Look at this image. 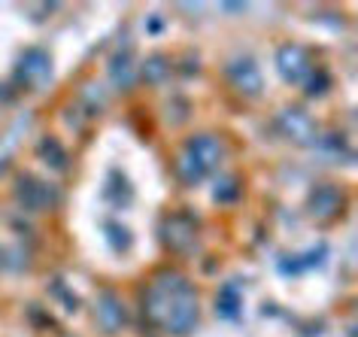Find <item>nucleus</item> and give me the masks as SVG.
I'll use <instances>...</instances> for the list:
<instances>
[{
	"label": "nucleus",
	"instance_id": "6",
	"mask_svg": "<svg viewBox=\"0 0 358 337\" xmlns=\"http://www.w3.org/2000/svg\"><path fill=\"white\" fill-rule=\"evenodd\" d=\"M310 210L316 213V216H334V213L340 210V194L331 189V185H325V189H319L310 198Z\"/></svg>",
	"mask_w": 358,
	"mask_h": 337
},
{
	"label": "nucleus",
	"instance_id": "1",
	"mask_svg": "<svg viewBox=\"0 0 358 337\" xmlns=\"http://www.w3.org/2000/svg\"><path fill=\"white\" fill-rule=\"evenodd\" d=\"M19 198L28 203L31 210H46V207H55L58 194H55V189H52V185L37 182V180H31V176H24V180L19 182Z\"/></svg>",
	"mask_w": 358,
	"mask_h": 337
},
{
	"label": "nucleus",
	"instance_id": "8",
	"mask_svg": "<svg viewBox=\"0 0 358 337\" xmlns=\"http://www.w3.org/2000/svg\"><path fill=\"white\" fill-rule=\"evenodd\" d=\"M143 76H146L149 83H161V79L167 76L164 58H149V61H146V67H143Z\"/></svg>",
	"mask_w": 358,
	"mask_h": 337
},
{
	"label": "nucleus",
	"instance_id": "5",
	"mask_svg": "<svg viewBox=\"0 0 358 337\" xmlns=\"http://www.w3.org/2000/svg\"><path fill=\"white\" fill-rule=\"evenodd\" d=\"M231 76H234V83H237L240 92H246V94H255L258 88H262V73H258V67L252 64V61L234 64V67H231Z\"/></svg>",
	"mask_w": 358,
	"mask_h": 337
},
{
	"label": "nucleus",
	"instance_id": "4",
	"mask_svg": "<svg viewBox=\"0 0 358 337\" xmlns=\"http://www.w3.org/2000/svg\"><path fill=\"white\" fill-rule=\"evenodd\" d=\"M189 155L194 158V162L201 164V171H207V167H213L222 158V149H219V143L213 137H198L194 143L189 146Z\"/></svg>",
	"mask_w": 358,
	"mask_h": 337
},
{
	"label": "nucleus",
	"instance_id": "2",
	"mask_svg": "<svg viewBox=\"0 0 358 337\" xmlns=\"http://www.w3.org/2000/svg\"><path fill=\"white\" fill-rule=\"evenodd\" d=\"M276 61H280L282 76L292 79V83H301V79L310 73V58H307V52L298 49V46H282Z\"/></svg>",
	"mask_w": 358,
	"mask_h": 337
},
{
	"label": "nucleus",
	"instance_id": "7",
	"mask_svg": "<svg viewBox=\"0 0 358 337\" xmlns=\"http://www.w3.org/2000/svg\"><path fill=\"white\" fill-rule=\"evenodd\" d=\"M97 319H101V325L106 331H113V328L122 325V307L113 295H101V301H97Z\"/></svg>",
	"mask_w": 358,
	"mask_h": 337
},
{
	"label": "nucleus",
	"instance_id": "3",
	"mask_svg": "<svg viewBox=\"0 0 358 337\" xmlns=\"http://www.w3.org/2000/svg\"><path fill=\"white\" fill-rule=\"evenodd\" d=\"M282 128H285V134H289L292 140H298V143H307V140L316 134L310 116H303V113H298V110L285 113V116H282Z\"/></svg>",
	"mask_w": 358,
	"mask_h": 337
}]
</instances>
